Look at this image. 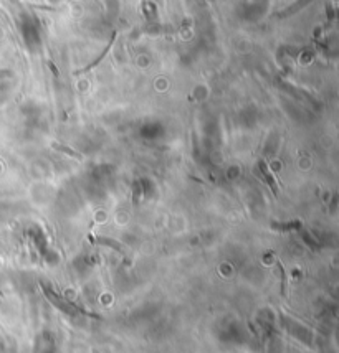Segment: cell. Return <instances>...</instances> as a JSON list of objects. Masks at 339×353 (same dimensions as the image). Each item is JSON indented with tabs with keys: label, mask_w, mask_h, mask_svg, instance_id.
Masks as SVG:
<instances>
[{
	"label": "cell",
	"mask_w": 339,
	"mask_h": 353,
	"mask_svg": "<svg viewBox=\"0 0 339 353\" xmlns=\"http://www.w3.org/2000/svg\"><path fill=\"white\" fill-rule=\"evenodd\" d=\"M43 287V292H45V295L48 297V300L52 302V304L56 307V308H60V311H63L65 314L68 315H77V314H83V311L81 308H78L74 304H71L70 300H66L65 297H61L60 294H56L53 292L52 289L47 287V286H42Z\"/></svg>",
	"instance_id": "1"
},
{
	"label": "cell",
	"mask_w": 339,
	"mask_h": 353,
	"mask_svg": "<svg viewBox=\"0 0 339 353\" xmlns=\"http://www.w3.org/2000/svg\"><path fill=\"white\" fill-rule=\"evenodd\" d=\"M258 168H260V173L263 175L261 179L265 180V184L270 187V190L273 192V195L276 197V195H278V184H276V180H275V176H273V173L270 172V168H268V165L263 160H260L258 162Z\"/></svg>",
	"instance_id": "2"
},
{
	"label": "cell",
	"mask_w": 339,
	"mask_h": 353,
	"mask_svg": "<svg viewBox=\"0 0 339 353\" xmlns=\"http://www.w3.org/2000/svg\"><path fill=\"white\" fill-rule=\"evenodd\" d=\"M115 40H116V33H115V35H112V36H111V41L108 43V47H106V48H104V52H103L101 55H99V56H98V58H96L95 61H93V63H90V65H88V66H85V68H81V69H80V71H77V74H81V73H88V71H90V69H93V68H95L96 65H99V63H101V61L104 60V56H106V55H108V53H109V50H111V47H112V43H115Z\"/></svg>",
	"instance_id": "3"
},
{
	"label": "cell",
	"mask_w": 339,
	"mask_h": 353,
	"mask_svg": "<svg viewBox=\"0 0 339 353\" xmlns=\"http://www.w3.org/2000/svg\"><path fill=\"white\" fill-rule=\"evenodd\" d=\"M272 228L276 231H291V230H299L301 222H290V223H272Z\"/></svg>",
	"instance_id": "4"
},
{
	"label": "cell",
	"mask_w": 339,
	"mask_h": 353,
	"mask_svg": "<svg viewBox=\"0 0 339 353\" xmlns=\"http://www.w3.org/2000/svg\"><path fill=\"white\" fill-rule=\"evenodd\" d=\"M0 170H2V165H0Z\"/></svg>",
	"instance_id": "5"
}]
</instances>
